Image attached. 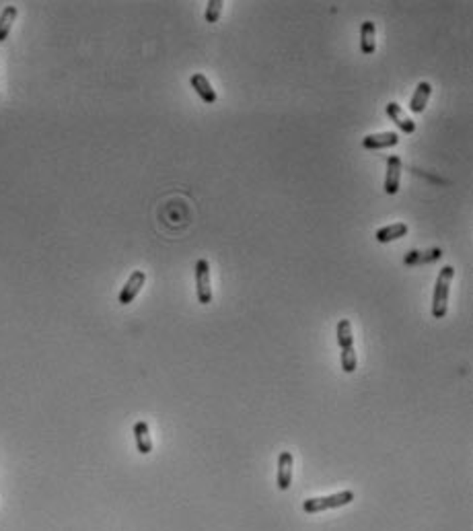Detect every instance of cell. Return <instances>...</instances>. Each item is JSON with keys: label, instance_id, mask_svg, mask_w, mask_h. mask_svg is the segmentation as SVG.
Segmentation results:
<instances>
[{"label": "cell", "instance_id": "7", "mask_svg": "<svg viewBox=\"0 0 473 531\" xmlns=\"http://www.w3.org/2000/svg\"><path fill=\"white\" fill-rule=\"evenodd\" d=\"M401 184V159L398 154L389 157L387 161V173H385V194L389 196H395L400 191Z\"/></svg>", "mask_w": 473, "mask_h": 531}, {"label": "cell", "instance_id": "11", "mask_svg": "<svg viewBox=\"0 0 473 531\" xmlns=\"http://www.w3.org/2000/svg\"><path fill=\"white\" fill-rule=\"evenodd\" d=\"M385 112H387V115L398 124V128H400L401 132H405V134H414V132H416V124H414L407 115L403 114L401 106H398L395 101H389L387 108H385Z\"/></svg>", "mask_w": 473, "mask_h": 531}, {"label": "cell", "instance_id": "9", "mask_svg": "<svg viewBox=\"0 0 473 531\" xmlns=\"http://www.w3.org/2000/svg\"><path fill=\"white\" fill-rule=\"evenodd\" d=\"M189 82H191V87L196 89V93L200 95V99H202L204 103H210V106H212V103H217L219 95H217V91L212 89L210 80L202 75V73H196V75H191Z\"/></svg>", "mask_w": 473, "mask_h": 531}, {"label": "cell", "instance_id": "15", "mask_svg": "<svg viewBox=\"0 0 473 531\" xmlns=\"http://www.w3.org/2000/svg\"><path fill=\"white\" fill-rule=\"evenodd\" d=\"M17 13H19L17 6H13V4L4 6V10L0 15V41H4V39L8 38V34L13 29V23L17 19Z\"/></svg>", "mask_w": 473, "mask_h": 531}, {"label": "cell", "instance_id": "5", "mask_svg": "<svg viewBox=\"0 0 473 531\" xmlns=\"http://www.w3.org/2000/svg\"><path fill=\"white\" fill-rule=\"evenodd\" d=\"M146 282V274L143 270H134L132 274H130V278H128V282L124 284V289L119 291V297H117V301L119 305H130L136 297H138V293L143 291V286H145Z\"/></svg>", "mask_w": 473, "mask_h": 531}, {"label": "cell", "instance_id": "16", "mask_svg": "<svg viewBox=\"0 0 473 531\" xmlns=\"http://www.w3.org/2000/svg\"><path fill=\"white\" fill-rule=\"evenodd\" d=\"M222 6H224V2H222V0H210V2L206 4V13H204V19H206L208 23H217V21L220 19Z\"/></svg>", "mask_w": 473, "mask_h": 531}, {"label": "cell", "instance_id": "13", "mask_svg": "<svg viewBox=\"0 0 473 531\" xmlns=\"http://www.w3.org/2000/svg\"><path fill=\"white\" fill-rule=\"evenodd\" d=\"M134 439H136V449L143 456H148L152 451V439H150V430H148V424L145 420H138L134 424Z\"/></svg>", "mask_w": 473, "mask_h": 531}, {"label": "cell", "instance_id": "4", "mask_svg": "<svg viewBox=\"0 0 473 531\" xmlns=\"http://www.w3.org/2000/svg\"><path fill=\"white\" fill-rule=\"evenodd\" d=\"M196 295L202 305L212 303V282H210V264L200 258L196 262Z\"/></svg>", "mask_w": 473, "mask_h": 531}, {"label": "cell", "instance_id": "1", "mask_svg": "<svg viewBox=\"0 0 473 531\" xmlns=\"http://www.w3.org/2000/svg\"><path fill=\"white\" fill-rule=\"evenodd\" d=\"M335 334H337V344L342 348V369H344V373H354L358 367V358H356V350H354V336H352L350 319H340Z\"/></svg>", "mask_w": 473, "mask_h": 531}, {"label": "cell", "instance_id": "17", "mask_svg": "<svg viewBox=\"0 0 473 531\" xmlns=\"http://www.w3.org/2000/svg\"><path fill=\"white\" fill-rule=\"evenodd\" d=\"M440 256H442V252H440V249H432L428 258H424V256L420 258V256H416V252H412V254L405 258V264H416L418 260H422V262H432V260H437V258H440Z\"/></svg>", "mask_w": 473, "mask_h": 531}, {"label": "cell", "instance_id": "2", "mask_svg": "<svg viewBox=\"0 0 473 531\" xmlns=\"http://www.w3.org/2000/svg\"><path fill=\"white\" fill-rule=\"evenodd\" d=\"M455 278V268L453 266H444L438 272L437 284H435V293H432V317L442 319L446 315V307H449V293H451V282Z\"/></svg>", "mask_w": 473, "mask_h": 531}, {"label": "cell", "instance_id": "6", "mask_svg": "<svg viewBox=\"0 0 473 531\" xmlns=\"http://www.w3.org/2000/svg\"><path fill=\"white\" fill-rule=\"evenodd\" d=\"M400 145V134L398 132H377V134H366L363 138V147L368 151L377 149H389Z\"/></svg>", "mask_w": 473, "mask_h": 531}, {"label": "cell", "instance_id": "14", "mask_svg": "<svg viewBox=\"0 0 473 531\" xmlns=\"http://www.w3.org/2000/svg\"><path fill=\"white\" fill-rule=\"evenodd\" d=\"M374 36H377L374 23H372V21H364L363 27H361V52H363L364 56L374 54V50H377Z\"/></svg>", "mask_w": 473, "mask_h": 531}, {"label": "cell", "instance_id": "3", "mask_svg": "<svg viewBox=\"0 0 473 531\" xmlns=\"http://www.w3.org/2000/svg\"><path fill=\"white\" fill-rule=\"evenodd\" d=\"M354 500L352 490H342V493L329 494V496H317V498H307L303 502V511L305 513H323L329 509H340L346 507Z\"/></svg>", "mask_w": 473, "mask_h": 531}, {"label": "cell", "instance_id": "8", "mask_svg": "<svg viewBox=\"0 0 473 531\" xmlns=\"http://www.w3.org/2000/svg\"><path fill=\"white\" fill-rule=\"evenodd\" d=\"M292 465H294V459L291 451H282L278 456V478H276L280 490H289L292 486Z\"/></svg>", "mask_w": 473, "mask_h": 531}, {"label": "cell", "instance_id": "10", "mask_svg": "<svg viewBox=\"0 0 473 531\" xmlns=\"http://www.w3.org/2000/svg\"><path fill=\"white\" fill-rule=\"evenodd\" d=\"M430 95H432V85H430L428 80L418 82L416 93H414V97H412V101H409V112H412V114H422V112L426 110V106H428Z\"/></svg>", "mask_w": 473, "mask_h": 531}, {"label": "cell", "instance_id": "12", "mask_svg": "<svg viewBox=\"0 0 473 531\" xmlns=\"http://www.w3.org/2000/svg\"><path fill=\"white\" fill-rule=\"evenodd\" d=\"M405 235H407V225L405 223H393V225L379 228L374 233V239L379 243H391V241H398V239L405 237Z\"/></svg>", "mask_w": 473, "mask_h": 531}]
</instances>
